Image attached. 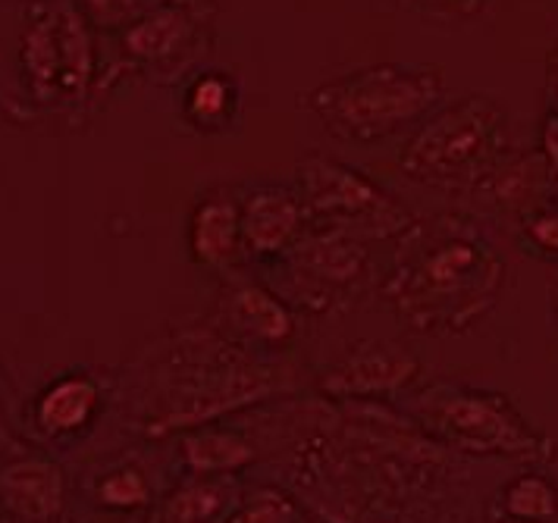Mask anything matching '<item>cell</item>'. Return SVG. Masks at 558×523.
Listing matches in <instances>:
<instances>
[{
	"label": "cell",
	"instance_id": "cell-1",
	"mask_svg": "<svg viewBox=\"0 0 558 523\" xmlns=\"http://www.w3.org/2000/svg\"><path fill=\"white\" fill-rule=\"evenodd\" d=\"M380 292L396 317L424 336L468 332L499 304L508 267L474 220L439 214L414 220Z\"/></svg>",
	"mask_w": 558,
	"mask_h": 523
},
{
	"label": "cell",
	"instance_id": "cell-2",
	"mask_svg": "<svg viewBox=\"0 0 558 523\" xmlns=\"http://www.w3.org/2000/svg\"><path fill=\"white\" fill-rule=\"evenodd\" d=\"M446 92V73L433 63H371L314 85L305 107L332 138L371 145L424 123Z\"/></svg>",
	"mask_w": 558,
	"mask_h": 523
},
{
	"label": "cell",
	"instance_id": "cell-3",
	"mask_svg": "<svg viewBox=\"0 0 558 523\" xmlns=\"http://www.w3.org/2000/svg\"><path fill=\"white\" fill-rule=\"evenodd\" d=\"M508 154L506 107L489 95H464L414 129L399 170L417 185L468 198Z\"/></svg>",
	"mask_w": 558,
	"mask_h": 523
},
{
	"label": "cell",
	"instance_id": "cell-4",
	"mask_svg": "<svg viewBox=\"0 0 558 523\" xmlns=\"http://www.w3.org/2000/svg\"><path fill=\"white\" fill-rule=\"evenodd\" d=\"M20 78L38 110L76 117L98 85L95 28L73 0H28L16 41Z\"/></svg>",
	"mask_w": 558,
	"mask_h": 523
},
{
	"label": "cell",
	"instance_id": "cell-5",
	"mask_svg": "<svg viewBox=\"0 0 558 523\" xmlns=\"http://www.w3.org/2000/svg\"><path fill=\"white\" fill-rule=\"evenodd\" d=\"M170 367L163 399L145 424L151 436L207 426L229 411L274 396L270 374L242 357V351L214 342V336H182Z\"/></svg>",
	"mask_w": 558,
	"mask_h": 523
},
{
	"label": "cell",
	"instance_id": "cell-6",
	"mask_svg": "<svg viewBox=\"0 0 558 523\" xmlns=\"http://www.w3.org/2000/svg\"><path fill=\"white\" fill-rule=\"evenodd\" d=\"M417 417L436 439L461 454L527 461L556 458V442L543 436L502 392L439 382L417 396Z\"/></svg>",
	"mask_w": 558,
	"mask_h": 523
},
{
	"label": "cell",
	"instance_id": "cell-7",
	"mask_svg": "<svg viewBox=\"0 0 558 523\" xmlns=\"http://www.w3.org/2000/svg\"><path fill=\"white\" fill-rule=\"evenodd\" d=\"M295 179L307 226L336 229L361 242H396L417 220L377 179L330 154L307 150L295 167Z\"/></svg>",
	"mask_w": 558,
	"mask_h": 523
},
{
	"label": "cell",
	"instance_id": "cell-8",
	"mask_svg": "<svg viewBox=\"0 0 558 523\" xmlns=\"http://www.w3.org/2000/svg\"><path fill=\"white\" fill-rule=\"evenodd\" d=\"M282 264L295 289V301L314 311H330L332 304L349 301L371 279L367 242L317 226H307Z\"/></svg>",
	"mask_w": 558,
	"mask_h": 523
},
{
	"label": "cell",
	"instance_id": "cell-9",
	"mask_svg": "<svg viewBox=\"0 0 558 523\" xmlns=\"http://www.w3.org/2000/svg\"><path fill=\"white\" fill-rule=\"evenodd\" d=\"M424 374V364L411 351L389 342H361L320 374L317 386L327 399L371 401L411 389Z\"/></svg>",
	"mask_w": 558,
	"mask_h": 523
},
{
	"label": "cell",
	"instance_id": "cell-10",
	"mask_svg": "<svg viewBox=\"0 0 558 523\" xmlns=\"http://www.w3.org/2000/svg\"><path fill=\"white\" fill-rule=\"evenodd\" d=\"M204 28H207V20L202 16L179 10V7H167V3H154L135 23L120 32V50L132 70L173 73L198 53Z\"/></svg>",
	"mask_w": 558,
	"mask_h": 523
},
{
	"label": "cell",
	"instance_id": "cell-11",
	"mask_svg": "<svg viewBox=\"0 0 558 523\" xmlns=\"http://www.w3.org/2000/svg\"><path fill=\"white\" fill-rule=\"evenodd\" d=\"M242 235L245 251L254 257L282 260L307 232L305 204L295 188L254 185L242 198Z\"/></svg>",
	"mask_w": 558,
	"mask_h": 523
},
{
	"label": "cell",
	"instance_id": "cell-12",
	"mask_svg": "<svg viewBox=\"0 0 558 523\" xmlns=\"http://www.w3.org/2000/svg\"><path fill=\"white\" fill-rule=\"evenodd\" d=\"M185 242L192 260L210 273H229L242 264L245 235H242V204L227 188H214L195 200L189 214Z\"/></svg>",
	"mask_w": 558,
	"mask_h": 523
},
{
	"label": "cell",
	"instance_id": "cell-13",
	"mask_svg": "<svg viewBox=\"0 0 558 523\" xmlns=\"http://www.w3.org/2000/svg\"><path fill=\"white\" fill-rule=\"evenodd\" d=\"M0 504L20 523H57L66 508V479L48 458H16L0 467Z\"/></svg>",
	"mask_w": 558,
	"mask_h": 523
},
{
	"label": "cell",
	"instance_id": "cell-14",
	"mask_svg": "<svg viewBox=\"0 0 558 523\" xmlns=\"http://www.w3.org/2000/svg\"><path fill=\"white\" fill-rule=\"evenodd\" d=\"M549 192H553V182H549V173H546L543 154L539 150H533V154L511 150L468 198L481 204L483 210L508 214V217H514L521 223L536 207L549 204L546 200Z\"/></svg>",
	"mask_w": 558,
	"mask_h": 523
},
{
	"label": "cell",
	"instance_id": "cell-15",
	"mask_svg": "<svg viewBox=\"0 0 558 523\" xmlns=\"http://www.w3.org/2000/svg\"><path fill=\"white\" fill-rule=\"evenodd\" d=\"M232 336L260 345H282L295 336V311L264 282H232L220 304Z\"/></svg>",
	"mask_w": 558,
	"mask_h": 523
},
{
	"label": "cell",
	"instance_id": "cell-16",
	"mask_svg": "<svg viewBox=\"0 0 558 523\" xmlns=\"http://www.w3.org/2000/svg\"><path fill=\"white\" fill-rule=\"evenodd\" d=\"M98 408H101V389L92 376H63L35 401V426L45 436H73L95 421Z\"/></svg>",
	"mask_w": 558,
	"mask_h": 523
},
{
	"label": "cell",
	"instance_id": "cell-17",
	"mask_svg": "<svg viewBox=\"0 0 558 523\" xmlns=\"http://www.w3.org/2000/svg\"><path fill=\"white\" fill-rule=\"evenodd\" d=\"M182 461L195 476H232L257 461V449L248 436L235 429L195 426L179 439Z\"/></svg>",
	"mask_w": 558,
	"mask_h": 523
},
{
	"label": "cell",
	"instance_id": "cell-18",
	"mask_svg": "<svg viewBox=\"0 0 558 523\" xmlns=\"http://www.w3.org/2000/svg\"><path fill=\"white\" fill-rule=\"evenodd\" d=\"M239 110H242L239 82L229 73L202 70L182 88V120L204 135L227 132L239 120Z\"/></svg>",
	"mask_w": 558,
	"mask_h": 523
},
{
	"label": "cell",
	"instance_id": "cell-19",
	"mask_svg": "<svg viewBox=\"0 0 558 523\" xmlns=\"http://www.w3.org/2000/svg\"><path fill=\"white\" fill-rule=\"evenodd\" d=\"M242 501L232 476H195L163 504L160 523H227Z\"/></svg>",
	"mask_w": 558,
	"mask_h": 523
},
{
	"label": "cell",
	"instance_id": "cell-20",
	"mask_svg": "<svg viewBox=\"0 0 558 523\" xmlns=\"http://www.w3.org/2000/svg\"><path fill=\"white\" fill-rule=\"evenodd\" d=\"M499 501L508 523H553L558 518V486L543 474L514 476Z\"/></svg>",
	"mask_w": 558,
	"mask_h": 523
},
{
	"label": "cell",
	"instance_id": "cell-21",
	"mask_svg": "<svg viewBox=\"0 0 558 523\" xmlns=\"http://www.w3.org/2000/svg\"><path fill=\"white\" fill-rule=\"evenodd\" d=\"M98 501L113 511H135L151 501V483L138 467H117L98 483Z\"/></svg>",
	"mask_w": 558,
	"mask_h": 523
},
{
	"label": "cell",
	"instance_id": "cell-22",
	"mask_svg": "<svg viewBox=\"0 0 558 523\" xmlns=\"http://www.w3.org/2000/svg\"><path fill=\"white\" fill-rule=\"evenodd\" d=\"M227 523H299V504L279 489H254Z\"/></svg>",
	"mask_w": 558,
	"mask_h": 523
},
{
	"label": "cell",
	"instance_id": "cell-23",
	"mask_svg": "<svg viewBox=\"0 0 558 523\" xmlns=\"http://www.w3.org/2000/svg\"><path fill=\"white\" fill-rule=\"evenodd\" d=\"M518 242L533 257L558 260V204L549 200L518 223Z\"/></svg>",
	"mask_w": 558,
	"mask_h": 523
},
{
	"label": "cell",
	"instance_id": "cell-24",
	"mask_svg": "<svg viewBox=\"0 0 558 523\" xmlns=\"http://www.w3.org/2000/svg\"><path fill=\"white\" fill-rule=\"evenodd\" d=\"M73 3L95 32H123L148 7H154V0H73Z\"/></svg>",
	"mask_w": 558,
	"mask_h": 523
},
{
	"label": "cell",
	"instance_id": "cell-25",
	"mask_svg": "<svg viewBox=\"0 0 558 523\" xmlns=\"http://www.w3.org/2000/svg\"><path fill=\"white\" fill-rule=\"evenodd\" d=\"M402 10L430 25H458L481 16L489 0H396Z\"/></svg>",
	"mask_w": 558,
	"mask_h": 523
},
{
	"label": "cell",
	"instance_id": "cell-26",
	"mask_svg": "<svg viewBox=\"0 0 558 523\" xmlns=\"http://www.w3.org/2000/svg\"><path fill=\"white\" fill-rule=\"evenodd\" d=\"M539 154L546 163V173L553 182V192L558 195V110H546L539 125Z\"/></svg>",
	"mask_w": 558,
	"mask_h": 523
},
{
	"label": "cell",
	"instance_id": "cell-27",
	"mask_svg": "<svg viewBox=\"0 0 558 523\" xmlns=\"http://www.w3.org/2000/svg\"><path fill=\"white\" fill-rule=\"evenodd\" d=\"M546 95H549V110H558V45L549 50V63H546Z\"/></svg>",
	"mask_w": 558,
	"mask_h": 523
},
{
	"label": "cell",
	"instance_id": "cell-28",
	"mask_svg": "<svg viewBox=\"0 0 558 523\" xmlns=\"http://www.w3.org/2000/svg\"><path fill=\"white\" fill-rule=\"evenodd\" d=\"M154 3H167V7H179V10H189L202 20L214 16V0H154Z\"/></svg>",
	"mask_w": 558,
	"mask_h": 523
},
{
	"label": "cell",
	"instance_id": "cell-29",
	"mask_svg": "<svg viewBox=\"0 0 558 523\" xmlns=\"http://www.w3.org/2000/svg\"><path fill=\"white\" fill-rule=\"evenodd\" d=\"M556 317H558V292H556Z\"/></svg>",
	"mask_w": 558,
	"mask_h": 523
},
{
	"label": "cell",
	"instance_id": "cell-30",
	"mask_svg": "<svg viewBox=\"0 0 558 523\" xmlns=\"http://www.w3.org/2000/svg\"><path fill=\"white\" fill-rule=\"evenodd\" d=\"M0 439H3V426H0Z\"/></svg>",
	"mask_w": 558,
	"mask_h": 523
}]
</instances>
